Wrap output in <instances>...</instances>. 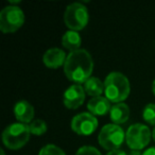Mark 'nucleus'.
Instances as JSON below:
<instances>
[{
	"instance_id": "f257e3e1",
	"label": "nucleus",
	"mask_w": 155,
	"mask_h": 155,
	"mask_svg": "<svg viewBox=\"0 0 155 155\" xmlns=\"http://www.w3.org/2000/svg\"><path fill=\"white\" fill-rule=\"evenodd\" d=\"M94 71V60L86 49L69 52L64 65V73L73 84H84Z\"/></svg>"
},
{
	"instance_id": "f03ea898",
	"label": "nucleus",
	"mask_w": 155,
	"mask_h": 155,
	"mask_svg": "<svg viewBox=\"0 0 155 155\" xmlns=\"http://www.w3.org/2000/svg\"><path fill=\"white\" fill-rule=\"evenodd\" d=\"M103 83L105 97L114 104L122 103L130 96L131 84L123 73L113 71L106 75Z\"/></svg>"
},
{
	"instance_id": "7ed1b4c3",
	"label": "nucleus",
	"mask_w": 155,
	"mask_h": 155,
	"mask_svg": "<svg viewBox=\"0 0 155 155\" xmlns=\"http://www.w3.org/2000/svg\"><path fill=\"white\" fill-rule=\"evenodd\" d=\"M29 124L15 122L8 125L2 132V142L10 150H18L25 147L30 140Z\"/></svg>"
},
{
	"instance_id": "20e7f679",
	"label": "nucleus",
	"mask_w": 155,
	"mask_h": 155,
	"mask_svg": "<svg viewBox=\"0 0 155 155\" xmlns=\"http://www.w3.org/2000/svg\"><path fill=\"white\" fill-rule=\"evenodd\" d=\"M25 13L18 5H7L0 12V31L10 34L18 31L25 24Z\"/></svg>"
},
{
	"instance_id": "39448f33",
	"label": "nucleus",
	"mask_w": 155,
	"mask_h": 155,
	"mask_svg": "<svg viewBox=\"0 0 155 155\" xmlns=\"http://www.w3.org/2000/svg\"><path fill=\"white\" fill-rule=\"evenodd\" d=\"M89 20V14L86 5L81 2H73L66 8L64 13V22L69 30H83L87 26Z\"/></svg>"
},
{
	"instance_id": "423d86ee",
	"label": "nucleus",
	"mask_w": 155,
	"mask_h": 155,
	"mask_svg": "<svg viewBox=\"0 0 155 155\" xmlns=\"http://www.w3.org/2000/svg\"><path fill=\"white\" fill-rule=\"evenodd\" d=\"M125 140V133L123 129L118 124L108 123L101 129L98 136L99 144L108 152L118 150Z\"/></svg>"
},
{
	"instance_id": "0eeeda50",
	"label": "nucleus",
	"mask_w": 155,
	"mask_h": 155,
	"mask_svg": "<svg viewBox=\"0 0 155 155\" xmlns=\"http://www.w3.org/2000/svg\"><path fill=\"white\" fill-rule=\"evenodd\" d=\"M152 132L148 125L135 123L130 125L125 133V142L131 150L140 151L144 149L151 141Z\"/></svg>"
},
{
	"instance_id": "6e6552de",
	"label": "nucleus",
	"mask_w": 155,
	"mask_h": 155,
	"mask_svg": "<svg viewBox=\"0 0 155 155\" xmlns=\"http://www.w3.org/2000/svg\"><path fill=\"white\" fill-rule=\"evenodd\" d=\"M99 122L96 116L89 112H83L75 115L71 119L70 127L75 134L80 136H89L97 130Z\"/></svg>"
},
{
	"instance_id": "1a4fd4ad",
	"label": "nucleus",
	"mask_w": 155,
	"mask_h": 155,
	"mask_svg": "<svg viewBox=\"0 0 155 155\" xmlns=\"http://www.w3.org/2000/svg\"><path fill=\"white\" fill-rule=\"evenodd\" d=\"M86 97L84 86L81 84H72L64 91L63 103L69 110H77L83 105Z\"/></svg>"
},
{
	"instance_id": "9d476101",
	"label": "nucleus",
	"mask_w": 155,
	"mask_h": 155,
	"mask_svg": "<svg viewBox=\"0 0 155 155\" xmlns=\"http://www.w3.org/2000/svg\"><path fill=\"white\" fill-rule=\"evenodd\" d=\"M14 116L20 123L30 124L34 120L35 110L34 106L28 102L27 100H20L17 101L13 108Z\"/></svg>"
},
{
	"instance_id": "9b49d317",
	"label": "nucleus",
	"mask_w": 155,
	"mask_h": 155,
	"mask_svg": "<svg viewBox=\"0 0 155 155\" xmlns=\"http://www.w3.org/2000/svg\"><path fill=\"white\" fill-rule=\"evenodd\" d=\"M67 54L65 51L60 48H50L44 53L43 63L47 68L50 69H58L61 66H64L66 62Z\"/></svg>"
},
{
	"instance_id": "f8f14e48",
	"label": "nucleus",
	"mask_w": 155,
	"mask_h": 155,
	"mask_svg": "<svg viewBox=\"0 0 155 155\" xmlns=\"http://www.w3.org/2000/svg\"><path fill=\"white\" fill-rule=\"evenodd\" d=\"M110 101L106 97L91 98L87 103V110L94 116H104L110 112Z\"/></svg>"
},
{
	"instance_id": "ddd939ff",
	"label": "nucleus",
	"mask_w": 155,
	"mask_h": 155,
	"mask_svg": "<svg viewBox=\"0 0 155 155\" xmlns=\"http://www.w3.org/2000/svg\"><path fill=\"white\" fill-rule=\"evenodd\" d=\"M110 120L115 124H123L130 118V107L125 103H116L112 106L110 112Z\"/></svg>"
},
{
	"instance_id": "4468645a",
	"label": "nucleus",
	"mask_w": 155,
	"mask_h": 155,
	"mask_svg": "<svg viewBox=\"0 0 155 155\" xmlns=\"http://www.w3.org/2000/svg\"><path fill=\"white\" fill-rule=\"evenodd\" d=\"M81 44H82V38L77 31L68 30L64 33L62 37V45L64 46L65 49L69 50L70 52L81 49Z\"/></svg>"
},
{
	"instance_id": "2eb2a0df",
	"label": "nucleus",
	"mask_w": 155,
	"mask_h": 155,
	"mask_svg": "<svg viewBox=\"0 0 155 155\" xmlns=\"http://www.w3.org/2000/svg\"><path fill=\"white\" fill-rule=\"evenodd\" d=\"M84 89L86 95L91 96V98L101 97L104 93V83L97 77H91L84 83Z\"/></svg>"
},
{
	"instance_id": "dca6fc26",
	"label": "nucleus",
	"mask_w": 155,
	"mask_h": 155,
	"mask_svg": "<svg viewBox=\"0 0 155 155\" xmlns=\"http://www.w3.org/2000/svg\"><path fill=\"white\" fill-rule=\"evenodd\" d=\"M29 127H30L31 134H33V135H35V136L44 135L48 130L47 123H46L43 119H34V120L29 124Z\"/></svg>"
},
{
	"instance_id": "f3484780",
	"label": "nucleus",
	"mask_w": 155,
	"mask_h": 155,
	"mask_svg": "<svg viewBox=\"0 0 155 155\" xmlns=\"http://www.w3.org/2000/svg\"><path fill=\"white\" fill-rule=\"evenodd\" d=\"M142 118L148 124L155 125V103H148L142 110Z\"/></svg>"
},
{
	"instance_id": "a211bd4d",
	"label": "nucleus",
	"mask_w": 155,
	"mask_h": 155,
	"mask_svg": "<svg viewBox=\"0 0 155 155\" xmlns=\"http://www.w3.org/2000/svg\"><path fill=\"white\" fill-rule=\"evenodd\" d=\"M38 155H66L65 152L53 143H48L39 150Z\"/></svg>"
},
{
	"instance_id": "6ab92c4d",
	"label": "nucleus",
	"mask_w": 155,
	"mask_h": 155,
	"mask_svg": "<svg viewBox=\"0 0 155 155\" xmlns=\"http://www.w3.org/2000/svg\"><path fill=\"white\" fill-rule=\"evenodd\" d=\"M75 155H102L97 148L93 146H83L77 151Z\"/></svg>"
},
{
	"instance_id": "aec40b11",
	"label": "nucleus",
	"mask_w": 155,
	"mask_h": 155,
	"mask_svg": "<svg viewBox=\"0 0 155 155\" xmlns=\"http://www.w3.org/2000/svg\"><path fill=\"white\" fill-rule=\"evenodd\" d=\"M106 155H127V154L123 150H120V149H118V150L110 151L108 153H106Z\"/></svg>"
},
{
	"instance_id": "412c9836",
	"label": "nucleus",
	"mask_w": 155,
	"mask_h": 155,
	"mask_svg": "<svg viewBox=\"0 0 155 155\" xmlns=\"http://www.w3.org/2000/svg\"><path fill=\"white\" fill-rule=\"evenodd\" d=\"M142 155H155V147H151V148L144 150Z\"/></svg>"
},
{
	"instance_id": "4be33fe9",
	"label": "nucleus",
	"mask_w": 155,
	"mask_h": 155,
	"mask_svg": "<svg viewBox=\"0 0 155 155\" xmlns=\"http://www.w3.org/2000/svg\"><path fill=\"white\" fill-rule=\"evenodd\" d=\"M129 155H142V153L140 151H135V150H132L131 152L129 153Z\"/></svg>"
},
{
	"instance_id": "5701e85b",
	"label": "nucleus",
	"mask_w": 155,
	"mask_h": 155,
	"mask_svg": "<svg viewBox=\"0 0 155 155\" xmlns=\"http://www.w3.org/2000/svg\"><path fill=\"white\" fill-rule=\"evenodd\" d=\"M152 91H153V95L155 96V79H154V81H153V83H152Z\"/></svg>"
},
{
	"instance_id": "b1692460",
	"label": "nucleus",
	"mask_w": 155,
	"mask_h": 155,
	"mask_svg": "<svg viewBox=\"0 0 155 155\" xmlns=\"http://www.w3.org/2000/svg\"><path fill=\"white\" fill-rule=\"evenodd\" d=\"M152 138H153V140H154V142H155V127H154V130H153V132H152Z\"/></svg>"
},
{
	"instance_id": "393cba45",
	"label": "nucleus",
	"mask_w": 155,
	"mask_h": 155,
	"mask_svg": "<svg viewBox=\"0 0 155 155\" xmlns=\"http://www.w3.org/2000/svg\"><path fill=\"white\" fill-rule=\"evenodd\" d=\"M0 155H5V150H3V149H1V150H0Z\"/></svg>"
}]
</instances>
